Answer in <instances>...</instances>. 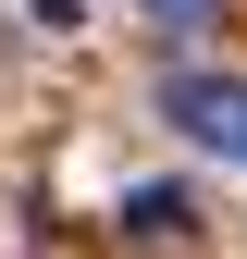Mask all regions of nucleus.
Wrapping results in <instances>:
<instances>
[{
    "mask_svg": "<svg viewBox=\"0 0 247 259\" xmlns=\"http://www.w3.org/2000/svg\"><path fill=\"white\" fill-rule=\"evenodd\" d=\"M173 123H185L198 148L247 160V87H235V74H173Z\"/></svg>",
    "mask_w": 247,
    "mask_h": 259,
    "instance_id": "f257e3e1",
    "label": "nucleus"
},
{
    "mask_svg": "<svg viewBox=\"0 0 247 259\" xmlns=\"http://www.w3.org/2000/svg\"><path fill=\"white\" fill-rule=\"evenodd\" d=\"M124 235L136 247H185L198 235V198H185V185H136V198H124Z\"/></svg>",
    "mask_w": 247,
    "mask_h": 259,
    "instance_id": "f03ea898",
    "label": "nucleus"
},
{
    "mask_svg": "<svg viewBox=\"0 0 247 259\" xmlns=\"http://www.w3.org/2000/svg\"><path fill=\"white\" fill-rule=\"evenodd\" d=\"M148 25H210V0H136Z\"/></svg>",
    "mask_w": 247,
    "mask_h": 259,
    "instance_id": "7ed1b4c3",
    "label": "nucleus"
},
{
    "mask_svg": "<svg viewBox=\"0 0 247 259\" xmlns=\"http://www.w3.org/2000/svg\"><path fill=\"white\" fill-rule=\"evenodd\" d=\"M37 25H87V0H37Z\"/></svg>",
    "mask_w": 247,
    "mask_h": 259,
    "instance_id": "20e7f679",
    "label": "nucleus"
}]
</instances>
